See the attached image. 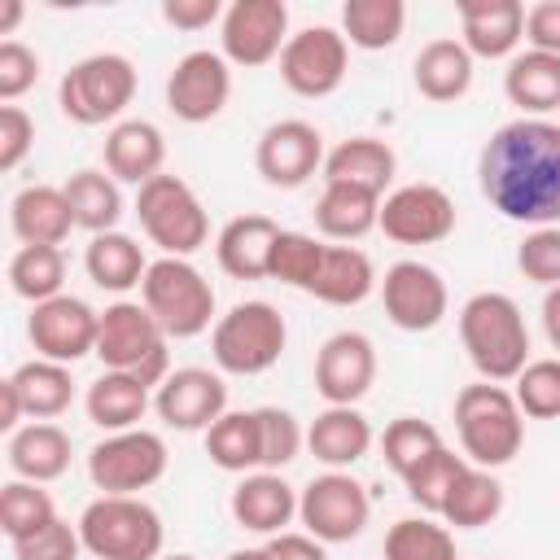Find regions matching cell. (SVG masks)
<instances>
[{
  "label": "cell",
  "mask_w": 560,
  "mask_h": 560,
  "mask_svg": "<svg viewBox=\"0 0 560 560\" xmlns=\"http://www.w3.org/2000/svg\"><path fill=\"white\" fill-rule=\"evenodd\" d=\"M477 184L503 219L560 228V127L547 118L503 122L481 144Z\"/></svg>",
  "instance_id": "1"
},
{
  "label": "cell",
  "mask_w": 560,
  "mask_h": 560,
  "mask_svg": "<svg viewBox=\"0 0 560 560\" xmlns=\"http://www.w3.org/2000/svg\"><path fill=\"white\" fill-rule=\"evenodd\" d=\"M306 446L319 464L346 472L372 451V424L359 407H324L306 429Z\"/></svg>",
  "instance_id": "27"
},
{
  "label": "cell",
  "mask_w": 560,
  "mask_h": 560,
  "mask_svg": "<svg viewBox=\"0 0 560 560\" xmlns=\"http://www.w3.org/2000/svg\"><path fill=\"white\" fill-rule=\"evenodd\" d=\"M398 245H438L455 232V201L438 184H402L381 197V223Z\"/></svg>",
  "instance_id": "17"
},
{
  "label": "cell",
  "mask_w": 560,
  "mask_h": 560,
  "mask_svg": "<svg viewBox=\"0 0 560 560\" xmlns=\"http://www.w3.org/2000/svg\"><path fill=\"white\" fill-rule=\"evenodd\" d=\"M9 385L18 389L22 398V411L31 420H57L70 402H74V381H70V368L66 363H52V359H31L22 363Z\"/></svg>",
  "instance_id": "36"
},
{
  "label": "cell",
  "mask_w": 560,
  "mask_h": 560,
  "mask_svg": "<svg viewBox=\"0 0 560 560\" xmlns=\"http://www.w3.org/2000/svg\"><path fill=\"white\" fill-rule=\"evenodd\" d=\"M162 162H166V140L149 118H122V122L109 127V136H105V171L118 184L144 188L149 179L162 175Z\"/></svg>",
  "instance_id": "23"
},
{
  "label": "cell",
  "mask_w": 560,
  "mask_h": 560,
  "mask_svg": "<svg viewBox=\"0 0 560 560\" xmlns=\"http://www.w3.org/2000/svg\"><path fill=\"white\" fill-rule=\"evenodd\" d=\"M13 560H79L83 551V538H79V525L70 521H48L44 529L26 534V538H13Z\"/></svg>",
  "instance_id": "49"
},
{
  "label": "cell",
  "mask_w": 560,
  "mask_h": 560,
  "mask_svg": "<svg viewBox=\"0 0 560 560\" xmlns=\"http://www.w3.org/2000/svg\"><path fill=\"white\" fill-rule=\"evenodd\" d=\"M9 223L22 245H57V249L79 228L66 192L52 184H26L9 206Z\"/></svg>",
  "instance_id": "25"
},
{
  "label": "cell",
  "mask_w": 560,
  "mask_h": 560,
  "mask_svg": "<svg viewBox=\"0 0 560 560\" xmlns=\"http://www.w3.org/2000/svg\"><path fill=\"white\" fill-rule=\"evenodd\" d=\"M464 468H468L464 455H455L451 446H438L420 468H411V472L402 477L407 499H411L420 512L442 516V503H446V494H451V486H455V477H459Z\"/></svg>",
  "instance_id": "43"
},
{
  "label": "cell",
  "mask_w": 560,
  "mask_h": 560,
  "mask_svg": "<svg viewBox=\"0 0 560 560\" xmlns=\"http://www.w3.org/2000/svg\"><path fill=\"white\" fill-rule=\"evenodd\" d=\"M136 66L122 52H92L74 61L57 83V105L79 127L122 122L118 114L136 101Z\"/></svg>",
  "instance_id": "6"
},
{
  "label": "cell",
  "mask_w": 560,
  "mask_h": 560,
  "mask_svg": "<svg viewBox=\"0 0 560 560\" xmlns=\"http://www.w3.org/2000/svg\"><path fill=\"white\" fill-rule=\"evenodd\" d=\"M319 258H324V241H315V236H306V232H280V241H276V249H271V280H280V284H289V289H311V280H315V267H319Z\"/></svg>",
  "instance_id": "46"
},
{
  "label": "cell",
  "mask_w": 560,
  "mask_h": 560,
  "mask_svg": "<svg viewBox=\"0 0 560 560\" xmlns=\"http://www.w3.org/2000/svg\"><path fill=\"white\" fill-rule=\"evenodd\" d=\"M206 455L214 468L223 472H249L262 468V433H258V416L254 411H223L210 429H206Z\"/></svg>",
  "instance_id": "37"
},
{
  "label": "cell",
  "mask_w": 560,
  "mask_h": 560,
  "mask_svg": "<svg viewBox=\"0 0 560 560\" xmlns=\"http://www.w3.org/2000/svg\"><path fill=\"white\" fill-rule=\"evenodd\" d=\"M39 83V57L22 44V39H4L0 44V101L13 105L18 96H26Z\"/></svg>",
  "instance_id": "50"
},
{
  "label": "cell",
  "mask_w": 560,
  "mask_h": 560,
  "mask_svg": "<svg viewBox=\"0 0 560 560\" xmlns=\"http://www.w3.org/2000/svg\"><path fill=\"white\" fill-rule=\"evenodd\" d=\"M18 22H22V0H4V9H0V35H13Z\"/></svg>",
  "instance_id": "57"
},
{
  "label": "cell",
  "mask_w": 560,
  "mask_h": 560,
  "mask_svg": "<svg viewBox=\"0 0 560 560\" xmlns=\"http://www.w3.org/2000/svg\"><path fill=\"white\" fill-rule=\"evenodd\" d=\"M280 223L267 214H236L214 236V258L232 280H271V249L280 241Z\"/></svg>",
  "instance_id": "21"
},
{
  "label": "cell",
  "mask_w": 560,
  "mask_h": 560,
  "mask_svg": "<svg viewBox=\"0 0 560 560\" xmlns=\"http://www.w3.org/2000/svg\"><path fill=\"white\" fill-rule=\"evenodd\" d=\"M455 429H459V446L468 464L490 468V472L512 464L525 442V416L512 389L494 381H477L455 394Z\"/></svg>",
  "instance_id": "3"
},
{
  "label": "cell",
  "mask_w": 560,
  "mask_h": 560,
  "mask_svg": "<svg viewBox=\"0 0 560 560\" xmlns=\"http://www.w3.org/2000/svg\"><path fill=\"white\" fill-rule=\"evenodd\" d=\"M26 411H22V398H18V389L9 385V376L0 381V429L4 433H18V420H22Z\"/></svg>",
  "instance_id": "55"
},
{
  "label": "cell",
  "mask_w": 560,
  "mask_h": 560,
  "mask_svg": "<svg viewBox=\"0 0 560 560\" xmlns=\"http://www.w3.org/2000/svg\"><path fill=\"white\" fill-rule=\"evenodd\" d=\"M70 210H74V223L88 228L92 236L101 232H118V219H122V192H118V179L105 175V171H74L66 184H61Z\"/></svg>",
  "instance_id": "35"
},
{
  "label": "cell",
  "mask_w": 560,
  "mask_h": 560,
  "mask_svg": "<svg viewBox=\"0 0 560 560\" xmlns=\"http://www.w3.org/2000/svg\"><path fill=\"white\" fill-rule=\"evenodd\" d=\"M35 144V118L22 105H0V171H18Z\"/></svg>",
  "instance_id": "51"
},
{
  "label": "cell",
  "mask_w": 560,
  "mask_h": 560,
  "mask_svg": "<svg viewBox=\"0 0 560 560\" xmlns=\"http://www.w3.org/2000/svg\"><path fill=\"white\" fill-rule=\"evenodd\" d=\"M83 267H88V280L105 293H127V289H140L144 284V249L127 236V232H101L88 241L83 249Z\"/></svg>",
  "instance_id": "34"
},
{
  "label": "cell",
  "mask_w": 560,
  "mask_h": 560,
  "mask_svg": "<svg viewBox=\"0 0 560 560\" xmlns=\"http://www.w3.org/2000/svg\"><path fill=\"white\" fill-rule=\"evenodd\" d=\"M96 328H101V311H92L74 293H57V298L31 306V319H26L35 359H52L66 368L79 363L83 354H96Z\"/></svg>",
  "instance_id": "16"
},
{
  "label": "cell",
  "mask_w": 560,
  "mask_h": 560,
  "mask_svg": "<svg viewBox=\"0 0 560 560\" xmlns=\"http://www.w3.org/2000/svg\"><path fill=\"white\" fill-rule=\"evenodd\" d=\"M298 516L306 525L311 538H319L324 547L328 542H350L363 534L368 516H372V499L363 490V481H354L350 472H319L302 486L298 494Z\"/></svg>",
  "instance_id": "11"
},
{
  "label": "cell",
  "mask_w": 560,
  "mask_h": 560,
  "mask_svg": "<svg viewBox=\"0 0 560 560\" xmlns=\"http://www.w3.org/2000/svg\"><path fill=\"white\" fill-rule=\"evenodd\" d=\"M376 289V267L363 249L354 245H324V258L315 267L311 280V298L328 302V306H359L368 293Z\"/></svg>",
  "instance_id": "31"
},
{
  "label": "cell",
  "mask_w": 560,
  "mask_h": 560,
  "mask_svg": "<svg viewBox=\"0 0 560 560\" xmlns=\"http://www.w3.org/2000/svg\"><path fill=\"white\" fill-rule=\"evenodd\" d=\"M289 44V4L284 0H232L219 22V52L228 66H267L280 61Z\"/></svg>",
  "instance_id": "12"
},
{
  "label": "cell",
  "mask_w": 560,
  "mask_h": 560,
  "mask_svg": "<svg viewBox=\"0 0 560 560\" xmlns=\"http://www.w3.org/2000/svg\"><path fill=\"white\" fill-rule=\"evenodd\" d=\"M4 455H9L13 477L44 486V481H57L70 468V433L52 420H31L18 433H9Z\"/></svg>",
  "instance_id": "28"
},
{
  "label": "cell",
  "mask_w": 560,
  "mask_h": 560,
  "mask_svg": "<svg viewBox=\"0 0 560 560\" xmlns=\"http://www.w3.org/2000/svg\"><path fill=\"white\" fill-rule=\"evenodd\" d=\"M385 560H459L446 525L429 516H402L385 534Z\"/></svg>",
  "instance_id": "41"
},
{
  "label": "cell",
  "mask_w": 560,
  "mask_h": 560,
  "mask_svg": "<svg viewBox=\"0 0 560 560\" xmlns=\"http://www.w3.org/2000/svg\"><path fill=\"white\" fill-rule=\"evenodd\" d=\"M254 416H258V433H262V472H280L284 464L298 459L306 433L284 407H254Z\"/></svg>",
  "instance_id": "47"
},
{
  "label": "cell",
  "mask_w": 560,
  "mask_h": 560,
  "mask_svg": "<svg viewBox=\"0 0 560 560\" xmlns=\"http://www.w3.org/2000/svg\"><path fill=\"white\" fill-rule=\"evenodd\" d=\"M346 66H350V44L332 26H302L298 35H289V44L280 52L284 88L306 101L332 96L346 83Z\"/></svg>",
  "instance_id": "13"
},
{
  "label": "cell",
  "mask_w": 560,
  "mask_h": 560,
  "mask_svg": "<svg viewBox=\"0 0 560 560\" xmlns=\"http://www.w3.org/2000/svg\"><path fill=\"white\" fill-rule=\"evenodd\" d=\"M521 416L529 420H556L560 416V359H529L512 389Z\"/></svg>",
  "instance_id": "45"
},
{
  "label": "cell",
  "mask_w": 560,
  "mask_h": 560,
  "mask_svg": "<svg viewBox=\"0 0 560 560\" xmlns=\"http://www.w3.org/2000/svg\"><path fill=\"white\" fill-rule=\"evenodd\" d=\"M394 171H398V158L376 136H350L337 149H328V158H324V184H350V188H363L376 197H385Z\"/></svg>",
  "instance_id": "26"
},
{
  "label": "cell",
  "mask_w": 560,
  "mask_h": 560,
  "mask_svg": "<svg viewBox=\"0 0 560 560\" xmlns=\"http://www.w3.org/2000/svg\"><path fill=\"white\" fill-rule=\"evenodd\" d=\"M162 560H197V556H162Z\"/></svg>",
  "instance_id": "59"
},
{
  "label": "cell",
  "mask_w": 560,
  "mask_h": 560,
  "mask_svg": "<svg viewBox=\"0 0 560 560\" xmlns=\"http://www.w3.org/2000/svg\"><path fill=\"white\" fill-rule=\"evenodd\" d=\"M153 411L162 416V424L179 429V433H197L210 429L223 411H228V385L219 372L210 368H175L158 394H153Z\"/></svg>",
  "instance_id": "20"
},
{
  "label": "cell",
  "mask_w": 560,
  "mask_h": 560,
  "mask_svg": "<svg viewBox=\"0 0 560 560\" xmlns=\"http://www.w3.org/2000/svg\"><path fill=\"white\" fill-rule=\"evenodd\" d=\"M376 381V346L363 332H332L315 354V389L328 407H354Z\"/></svg>",
  "instance_id": "19"
},
{
  "label": "cell",
  "mask_w": 560,
  "mask_h": 560,
  "mask_svg": "<svg viewBox=\"0 0 560 560\" xmlns=\"http://www.w3.org/2000/svg\"><path fill=\"white\" fill-rule=\"evenodd\" d=\"M516 267L525 280L556 289L560 284V228H534L516 245Z\"/></svg>",
  "instance_id": "48"
},
{
  "label": "cell",
  "mask_w": 560,
  "mask_h": 560,
  "mask_svg": "<svg viewBox=\"0 0 560 560\" xmlns=\"http://www.w3.org/2000/svg\"><path fill=\"white\" fill-rule=\"evenodd\" d=\"M298 516V490L280 472H245L232 490V521L254 534H284V525Z\"/></svg>",
  "instance_id": "24"
},
{
  "label": "cell",
  "mask_w": 560,
  "mask_h": 560,
  "mask_svg": "<svg viewBox=\"0 0 560 560\" xmlns=\"http://www.w3.org/2000/svg\"><path fill=\"white\" fill-rule=\"evenodd\" d=\"M267 556L271 560H328L324 542L311 534H276L267 538Z\"/></svg>",
  "instance_id": "54"
},
{
  "label": "cell",
  "mask_w": 560,
  "mask_h": 560,
  "mask_svg": "<svg viewBox=\"0 0 560 560\" xmlns=\"http://www.w3.org/2000/svg\"><path fill=\"white\" fill-rule=\"evenodd\" d=\"M228 560H271V556H267V547H241V551H232Z\"/></svg>",
  "instance_id": "58"
},
{
  "label": "cell",
  "mask_w": 560,
  "mask_h": 560,
  "mask_svg": "<svg viewBox=\"0 0 560 560\" xmlns=\"http://www.w3.org/2000/svg\"><path fill=\"white\" fill-rule=\"evenodd\" d=\"M140 302L175 341L206 332L214 319V289L188 258H153L140 284Z\"/></svg>",
  "instance_id": "8"
},
{
  "label": "cell",
  "mask_w": 560,
  "mask_h": 560,
  "mask_svg": "<svg viewBox=\"0 0 560 560\" xmlns=\"http://www.w3.org/2000/svg\"><path fill=\"white\" fill-rule=\"evenodd\" d=\"M284 341H289L284 315L258 298L236 302L210 328V354H214L219 372H228V376H258V372L276 368L284 354Z\"/></svg>",
  "instance_id": "7"
},
{
  "label": "cell",
  "mask_w": 560,
  "mask_h": 560,
  "mask_svg": "<svg viewBox=\"0 0 560 560\" xmlns=\"http://www.w3.org/2000/svg\"><path fill=\"white\" fill-rule=\"evenodd\" d=\"M223 4L219 0H162V18L175 31H206L214 22H223Z\"/></svg>",
  "instance_id": "53"
},
{
  "label": "cell",
  "mask_w": 560,
  "mask_h": 560,
  "mask_svg": "<svg viewBox=\"0 0 560 560\" xmlns=\"http://www.w3.org/2000/svg\"><path fill=\"white\" fill-rule=\"evenodd\" d=\"M61 284H66V258L57 245H22L9 258V289L26 298L31 306L57 298Z\"/></svg>",
  "instance_id": "40"
},
{
  "label": "cell",
  "mask_w": 560,
  "mask_h": 560,
  "mask_svg": "<svg viewBox=\"0 0 560 560\" xmlns=\"http://www.w3.org/2000/svg\"><path fill=\"white\" fill-rule=\"evenodd\" d=\"M228 96H232V66L223 52L192 48L166 74V109L179 122L197 127V122L219 118L228 109Z\"/></svg>",
  "instance_id": "15"
},
{
  "label": "cell",
  "mask_w": 560,
  "mask_h": 560,
  "mask_svg": "<svg viewBox=\"0 0 560 560\" xmlns=\"http://www.w3.org/2000/svg\"><path fill=\"white\" fill-rule=\"evenodd\" d=\"M48 521H57V508H52V499H48L44 486L13 477V481L0 490V529H4L9 542H13V538H26V534H35V529H44Z\"/></svg>",
  "instance_id": "44"
},
{
  "label": "cell",
  "mask_w": 560,
  "mask_h": 560,
  "mask_svg": "<svg viewBox=\"0 0 560 560\" xmlns=\"http://www.w3.org/2000/svg\"><path fill=\"white\" fill-rule=\"evenodd\" d=\"M499 512H503V486H499V477L490 468H477V464H468L455 477V486H451V494L442 503V521L455 525V529H481Z\"/></svg>",
  "instance_id": "38"
},
{
  "label": "cell",
  "mask_w": 560,
  "mask_h": 560,
  "mask_svg": "<svg viewBox=\"0 0 560 560\" xmlns=\"http://www.w3.org/2000/svg\"><path fill=\"white\" fill-rule=\"evenodd\" d=\"M376 223H381V197L376 192H363L350 184H324V192L315 201V228L328 241L350 245V241L368 236Z\"/></svg>",
  "instance_id": "33"
},
{
  "label": "cell",
  "mask_w": 560,
  "mask_h": 560,
  "mask_svg": "<svg viewBox=\"0 0 560 560\" xmlns=\"http://www.w3.org/2000/svg\"><path fill=\"white\" fill-rule=\"evenodd\" d=\"M149 407H153L149 385L136 381V376H127V372H101V376L88 385V394H83L88 420H92L96 429H105V433L140 429V420H144Z\"/></svg>",
  "instance_id": "30"
},
{
  "label": "cell",
  "mask_w": 560,
  "mask_h": 560,
  "mask_svg": "<svg viewBox=\"0 0 560 560\" xmlns=\"http://www.w3.org/2000/svg\"><path fill=\"white\" fill-rule=\"evenodd\" d=\"M407 26V4L402 0H346L341 4V35L346 44L363 52L394 48Z\"/></svg>",
  "instance_id": "39"
},
{
  "label": "cell",
  "mask_w": 560,
  "mask_h": 560,
  "mask_svg": "<svg viewBox=\"0 0 560 560\" xmlns=\"http://www.w3.org/2000/svg\"><path fill=\"white\" fill-rule=\"evenodd\" d=\"M166 459V442L153 429H122L88 451V477L101 494H140L162 481Z\"/></svg>",
  "instance_id": "10"
},
{
  "label": "cell",
  "mask_w": 560,
  "mask_h": 560,
  "mask_svg": "<svg viewBox=\"0 0 560 560\" xmlns=\"http://www.w3.org/2000/svg\"><path fill=\"white\" fill-rule=\"evenodd\" d=\"M83 551L96 560H162V516L140 494H101L79 516Z\"/></svg>",
  "instance_id": "5"
},
{
  "label": "cell",
  "mask_w": 560,
  "mask_h": 560,
  "mask_svg": "<svg viewBox=\"0 0 560 560\" xmlns=\"http://www.w3.org/2000/svg\"><path fill=\"white\" fill-rule=\"evenodd\" d=\"M525 39L534 52L560 57V0H538L525 9Z\"/></svg>",
  "instance_id": "52"
},
{
  "label": "cell",
  "mask_w": 560,
  "mask_h": 560,
  "mask_svg": "<svg viewBox=\"0 0 560 560\" xmlns=\"http://www.w3.org/2000/svg\"><path fill=\"white\" fill-rule=\"evenodd\" d=\"M438 446H446L442 433H438L429 420H420V416H398V420H389L385 433H381V455H385V464H389L398 477H407L411 468H420Z\"/></svg>",
  "instance_id": "42"
},
{
  "label": "cell",
  "mask_w": 560,
  "mask_h": 560,
  "mask_svg": "<svg viewBox=\"0 0 560 560\" xmlns=\"http://www.w3.org/2000/svg\"><path fill=\"white\" fill-rule=\"evenodd\" d=\"M381 306H385L394 328H402V332H433L446 319L451 293H446V280L429 262L398 258L394 267H385Z\"/></svg>",
  "instance_id": "14"
},
{
  "label": "cell",
  "mask_w": 560,
  "mask_h": 560,
  "mask_svg": "<svg viewBox=\"0 0 560 560\" xmlns=\"http://www.w3.org/2000/svg\"><path fill=\"white\" fill-rule=\"evenodd\" d=\"M542 332H547L551 350H560V284L547 289V298H542Z\"/></svg>",
  "instance_id": "56"
},
{
  "label": "cell",
  "mask_w": 560,
  "mask_h": 560,
  "mask_svg": "<svg viewBox=\"0 0 560 560\" xmlns=\"http://www.w3.org/2000/svg\"><path fill=\"white\" fill-rule=\"evenodd\" d=\"M503 92L521 109V118H542L560 109V57L551 52H516L503 70Z\"/></svg>",
  "instance_id": "32"
},
{
  "label": "cell",
  "mask_w": 560,
  "mask_h": 560,
  "mask_svg": "<svg viewBox=\"0 0 560 560\" xmlns=\"http://www.w3.org/2000/svg\"><path fill=\"white\" fill-rule=\"evenodd\" d=\"M411 79L424 101L451 105L472 88V52L464 48V39H429L411 61Z\"/></svg>",
  "instance_id": "29"
},
{
  "label": "cell",
  "mask_w": 560,
  "mask_h": 560,
  "mask_svg": "<svg viewBox=\"0 0 560 560\" xmlns=\"http://www.w3.org/2000/svg\"><path fill=\"white\" fill-rule=\"evenodd\" d=\"M136 219L166 258H188L210 241V219L201 197L179 175L166 171L144 188H136Z\"/></svg>",
  "instance_id": "9"
},
{
  "label": "cell",
  "mask_w": 560,
  "mask_h": 560,
  "mask_svg": "<svg viewBox=\"0 0 560 560\" xmlns=\"http://www.w3.org/2000/svg\"><path fill=\"white\" fill-rule=\"evenodd\" d=\"M459 341L468 350V363L477 368L481 381H516L521 368L529 363V328L521 306L508 293H472L459 306Z\"/></svg>",
  "instance_id": "2"
},
{
  "label": "cell",
  "mask_w": 560,
  "mask_h": 560,
  "mask_svg": "<svg viewBox=\"0 0 560 560\" xmlns=\"http://www.w3.org/2000/svg\"><path fill=\"white\" fill-rule=\"evenodd\" d=\"M324 136L306 118H280L258 136L254 166L271 188H302L315 171H324Z\"/></svg>",
  "instance_id": "18"
},
{
  "label": "cell",
  "mask_w": 560,
  "mask_h": 560,
  "mask_svg": "<svg viewBox=\"0 0 560 560\" xmlns=\"http://www.w3.org/2000/svg\"><path fill=\"white\" fill-rule=\"evenodd\" d=\"M459 31L472 57L512 61L516 44L525 39V4L521 0H459Z\"/></svg>",
  "instance_id": "22"
},
{
  "label": "cell",
  "mask_w": 560,
  "mask_h": 560,
  "mask_svg": "<svg viewBox=\"0 0 560 560\" xmlns=\"http://www.w3.org/2000/svg\"><path fill=\"white\" fill-rule=\"evenodd\" d=\"M166 332L162 324L149 315L144 302H114L101 311V328H96V359L105 363V372H127L136 381H144L149 389H158L171 376V350H166Z\"/></svg>",
  "instance_id": "4"
}]
</instances>
